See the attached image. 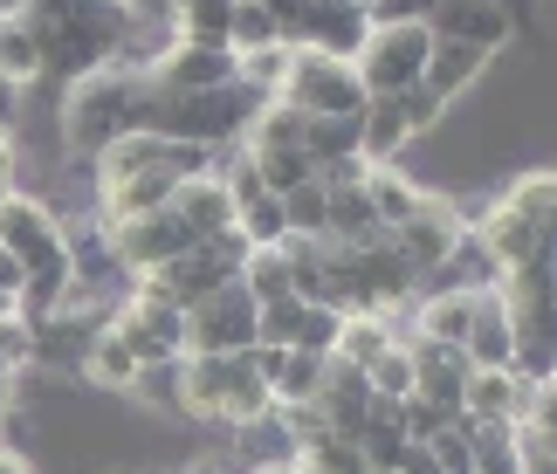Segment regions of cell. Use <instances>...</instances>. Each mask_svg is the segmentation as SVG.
Wrapping results in <instances>:
<instances>
[{"label": "cell", "instance_id": "obj_47", "mask_svg": "<svg viewBox=\"0 0 557 474\" xmlns=\"http://www.w3.org/2000/svg\"><path fill=\"white\" fill-rule=\"evenodd\" d=\"M8 310H14V303H8V296H0V316H8Z\"/></svg>", "mask_w": 557, "mask_h": 474}, {"label": "cell", "instance_id": "obj_38", "mask_svg": "<svg viewBox=\"0 0 557 474\" xmlns=\"http://www.w3.org/2000/svg\"><path fill=\"white\" fill-rule=\"evenodd\" d=\"M14 117H21V83L0 76V138H14Z\"/></svg>", "mask_w": 557, "mask_h": 474}, {"label": "cell", "instance_id": "obj_34", "mask_svg": "<svg viewBox=\"0 0 557 474\" xmlns=\"http://www.w3.org/2000/svg\"><path fill=\"white\" fill-rule=\"evenodd\" d=\"M517 467L523 474H557V426H517Z\"/></svg>", "mask_w": 557, "mask_h": 474}, {"label": "cell", "instance_id": "obj_5", "mask_svg": "<svg viewBox=\"0 0 557 474\" xmlns=\"http://www.w3.org/2000/svg\"><path fill=\"white\" fill-rule=\"evenodd\" d=\"M275 103H289V111L304 117H358L366 111V83L345 55H317V49H289V76Z\"/></svg>", "mask_w": 557, "mask_h": 474}, {"label": "cell", "instance_id": "obj_20", "mask_svg": "<svg viewBox=\"0 0 557 474\" xmlns=\"http://www.w3.org/2000/svg\"><path fill=\"white\" fill-rule=\"evenodd\" d=\"M420 192H426V186H413L399 165H372V172H366V200H372V213H379V227H385V234H393L406 213L420 207Z\"/></svg>", "mask_w": 557, "mask_h": 474}, {"label": "cell", "instance_id": "obj_4", "mask_svg": "<svg viewBox=\"0 0 557 474\" xmlns=\"http://www.w3.org/2000/svg\"><path fill=\"white\" fill-rule=\"evenodd\" d=\"M426 55H434V35H426V21H372L366 41H358V55H351L358 83H366V103H372V97L413 90L420 70H426Z\"/></svg>", "mask_w": 557, "mask_h": 474}, {"label": "cell", "instance_id": "obj_25", "mask_svg": "<svg viewBox=\"0 0 557 474\" xmlns=\"http://www.w3.org/2000/svg\"><path fill=\"white\" fill-rule=\"evenodd\" d=\"M0 76L8 83H41V49H35V35H28V21L21 14H0Z\"/></svg>", "mask_w": 557, "mask_h": 474}, {"label": "cell", "instance_id": "obj_32", "mask_svg": "<svg viewBox=\"0 0 557 474\" xmlns=\"http://www.w3.org/2000/svg\"><path fill=\"white\" fill-rule=\"evenodd\" d=\"M304 303V296H296ZM337 310H324V303H304V316H296V337H289V351H317V358H331V344H337Z\"/></svg>", "mask_w": 557, "mask_h": 474}, {"label": "cell", "instance_id": "obj_35", "mask_svg": "<svg viewBox=\"0 0 557 474\" xmlns=\"http://www.w3.org/2000/svg\"><path fill=\"white\" fill-rule=\"evenodd\" d=\"M0 358L14 364V372H28V358H35V323L28 316H0Z\"/></svg>", "mask_w": 557, "mask_h": 474}, {"label": "cell", "instance_id": "obj_42", "mask_svg": "<svg viewBox=\"0 0 557 474\" xmlns=\"http://www.w3.org/2000/svg\"><path fill=\"white\" fill-rule=\"evenodd\" d=\"M242 474H296V461H262V467H242Z\"/></svg>", "mask_w": 557, "mask_h": 474}, {"label": "cell", "instance_id": "obj_19", "mask_svg": "<svg viewBox=\"0 0 557 474\" xmlns=\"http://www.w3.org/2000/svg\"><path fill=\"white\" fill-rule=\"evenodd\" d=\"M461 420H517V372H468L461 378Z\"/></svg>", "mask_w": 557, "mask_h": 474}, {"label": "cell", "instance_id": "obj_28", "mask_svg": "<svg viewBox=\"0 0 557 474\" xmlns=\"http://www.w3.org/2000/svg\"><path fill=\"white\" fill-rule=\"evenodd\" d=\"M283 221H289V234H304V241H324V221H331V192L317 186V179H304L296 192H283Z\"/></svg>", "mask_w": 557, "mask_h": 474}, {"label": "cell", "instance_id": "obj_22", "mask_svg": "<svg viewBox=\"0 0 557 474\" xmlns=\"http://www.w3.org/2000/svg\"><path fill=\"white\" fill-rule=\"evenodd\" d=\"M173 41H221L227 49V21H234V0H173Z\"/></svg>", "mask_w": 557, "mask_h": 474}, {"label": "cell", "instance_id": "obj_29", "mask_svg": "<svg viewBox=\"0 0 557 474\" xmlns=\"http://www.w3.org/2000/svg\"><path fill=\"white\" fill-rule=\"evenodd\" d=\"M248 165H255V179H262V192H296L304 179H317V165L304 159V152H248Z\"/></svg>", "mask_w": 557, "mask_h": 474}, {"label": "cell", "instance_id": "obj_40", "mask_svg": "<svg viewBox=\"0 0 557 474\" xmlns=\"http://www.w3.org/2000/svg\"><path fill=\"white\" fill-rule=\"evenodd\" d=\"M14 192V138H0V200Z\"/></svg>", "mask_w": 557, "mask_h": 474}, {"label": "cell", "instance_id": "obj_31", "mask_svg": "<svg viewBox=\"0 0 557 474\" xmlns=\"http://www.w3.org/2000/svg\"><path fill=\"white\" fill-rule=\"evenodd\" d=\"M269 41H283V28L262 14V8H248V0H234V21H227V49L234 55H255V49H269Z\"/></svg>", "mask_w": 557, "mask_h": 474}, {"label": "cell", "instance_id": "obj_23", "mask_svg": "<svg viewBox=\"0 0 557 474\" xmlns=\"http://www.w3.org/2000/svg\"><path fill=\"white\" fill-rule=\"evenodd\" d=\"M124 392H132L138 406H152V413H165V420H186V392H180V358H173V364H138Z\"/></svg>", "mask_w": 557, "mask_h": 474}, {"label": "cell", "instance_id": "obj_14", "mask_svg": "<svg viewBox=\"0 0 557 474\" xmlns=\"http://www.w3.org/2000/svg\"><path fill=\"white\" fill-rule=\"evenodd\" d=\"M255 372H262V385H269V406L283 413V406H310L317 399L324 358L317 351H262V344H255Z\"/></svg>", "mask_w": 557, "mask_h": 474}, {"label": "cell", "instance_id": "obj_16", "mask_svg": "<svg viewBox=\"0 0 557 474\" xmlns=\"http://www.w3.org/2000/svg\"><path fill=\"white\" fill-rule=\"evenodd\" d=\"M406 358H413V392H420V399L461 406V378H468V358L455 351V344H434V337H406Z\"/></svg>", "mask_w": 557, "mask_h": 474}, {"label": "cell", "instance_id": "obj_37", "mask_svg": "<svg viewBox=\"0 0 557 474\" xmlns=\"http://www.w3.org/2000/svg\"><path fill=\"white\" fill-rule=\"evenodd\" d=\"M366 159H331V165H317V186L324 192H351V186H366Z\"/></svg>", "mask_w": 557, "mask_h": 474}, {"label": "cell", "instance_id": "obj_11", "mask_svg": "<svg viewBox=\"0 0 557 474\" xmlns=\"http://www.w3.org/2000/svg\"><path fill=\"white\" fill-rule=\"evenodd\" d=\"M186 248H200V241L180 227L173 207L138 213V221H117V227H111V254H117L124 283H132V275H145V269H159V262H173V254H186Z\"/></svg>", "mask_w": 557, "mask_h": 474}, {"label": "cell", "instance_id": "obj_12", "mask_svg": "<svg viewBox=\"0 0 557 474\" xmlns=\"http://www.w3.org/2000/svg\"><path fill=\"white\" fill-rule=\"evenodd\" d=\"M234 70H242V55L221 41H165L145 76L159 90H221V83H234Z\"/></svg>", "mask_w": 557, "mask_h": 474}, {"label": "cell", "instance_id": "obj_21", "mask_svg": "<svg viewBox=\"0 0 557 474\" xmlns=\"http://www.w3.org/2000/svg\"><path fill=\"white\" fill-rule=\"evenodd\" d=\"M132 372H138V358L124 351L111 330H97V337H90V351H83L76 385H97V392H124V385H132Z\"/></svg>", "mask_w": 557, "mask_h": 474}, {"label": "cell", "instance_id": "obj_30", "mask_svg": "<svg viewBox=\"0 0 557 474\" xmlns=\"http://www.w3.org/2000/svg\"><path fill=\"white\" fill-rule=\"evenodd\" d=\"M234 76H242L262 103H275V90H283V76H289V41H269V49L242 55V70H234Z\"/></svg>", "mask_w": 557, "mask_h": 474}, {"label": "cell", "instance_id": "obj_3", "mask_svg": "<svg viewBox=\"0 0 557 474\" xmlns=\"http://www.w3.org/2000/svg\"><path fill=\"white\" fill-rule=\"evenodd\" d=\"M180 392L186 420H221V426H255L269 420V385L255 372V351L242 358H180Z\"/></svg>", "mask_w": 557, "mask_h": 474}, {"label": "cell", "instance_id": "obj_46", "mask_svg": "<svg viewBox=\"0 0 557 474\" xmlns=\"http://www.w3.org/2000/svg\"><path fill=\"white\" fill-rule=\"evenodd\" d=\"M366 474H399V467H366Z\"/></svg>", "mask_w": 557, "mask_h": 474}, {"label": "cell", "instance_id": "obj_7", "mask_svg": "<svg viewBox=\"0 0 557 474\" xmlns=\"http://www.w3.org/2000/svg\"><path fill=\"white\" fill-rule=\"evenodd\" d=\"M468 213V234L488 248L496 269H530V262H550V241H557V221H530L523 207H509L503 192L488 207H461Z\"/></svg>", "mask_w": 557, "mask_h": 474}, {"label": "cell", "instance_id": "obj_2", "mask_svg": "<svg viewBox=\"0 0 557 474\" xmlns=\"http://www.w3.org/2000/svg\"><path fill=\"white\" fill-rule=\"evenodd\" d=\"M138 83H145V70H124V62H103V70L70 83V97H62V145H70L76 165H97L124 132H138Z\"/></svg>", "mask_w": 557, "mask_h": 474}, {"label": "cell", "instance_id": "obj_44", "mask_svg": "<svg viewBox=\"0 0 557 474\" xmlns=\"http://www.w3.org/2000/svg\"><path fill=\"white\" fill-rule=\"evenodd\" d=\"M0 392L14 399V364H8V358H0Z\"/></svg>", "mask_w": 557, "mask_h": 474}, {"label": "cell", "instance_id": "obj_8", "mask_svg": "<svg viewBox=\"0 0 557 474\" xmlns=\"http://www.w3.org/2000/svg\"><path fill=\"white\" fill-rule=\"evenodd\" d=\"M461 234H468V213L447 200V192H420V207L406 213V221L385 234V241L406 254V269H413V275H420V289H426V275H434L447 254H455Z\"/></svg>", "mask_w": 557, "mask_h": 474}, {"label": "cell", "instance_id": "obj_9", "mask_svg": "<svg viewBox=\"0 0 557 474\" xmlns=\"http://www.w3.org/2000/svg\"><path fill=\"white\" fill-rule=\"evenodd\" d=\"M103 330H111L124 351H132L138 364H173L186 358V316L173 303H152V296H124V303L103 316Z\"/></svg>", "mask_w": 557, "mask_h": 474}, {"label": "cell", "instance_id": "obj_33", "mask_svg": "<svg viewBox=\"0 0 557 474\" xmlns=\"http://www.w3.org/2000/svg\"><path fill=\"white\" fill-rule=\"evenodd\" d=\"M420 454L434 461V474H475V467H468V420L441 426L434 440H420Z\"/></svg>", "mask_w": 557, "mask_h": 474}, {"label": "cell", "instance_id": "obj_10", "mask_svg": "<svg viewBox=\"0 0 557 474\" xmlns=\"http://www.w3.org/2000/svg\"><path fill=\"white\" fill-rule=\"evenodd\" d=\"M426 35L482 49V55H503L509 41H517V14H509L503 0H434V8H426Z\"/></svg>", "mask_w": 557, "mask_h": 474}, {"label": "cell", "instance_id": "obj_43", "mask_svg": "<svg viewBox=\"0 0 557 474\" xmlns=\"http://www.w3.org/2000/svg\"><path fill=\"white\" fill-rule=\"evenodd\" d=\"M8 426H14V399L0 392V440H8Z\"/></svg>", "mask_w": 557, "mask_h": 474}, {"label": "cell", "instance_id": "obj_27", "mask_svg": "<svg viewBox=\"0 0 557 474\" xmlns=\"http://www.w3.org/2000/svg\"><path fill=\"white\" fill-rule=\"evenodd\" d=\"M366 392L372 399H413V358H406V337H393V344H385V351L366 364Z\"/></svg>", "mask_w": 557, "mask_h": 474}, {"label": "cell", "instance_id": "obj_39", "mask_svg": "<svg viewBox=\"0 0 557 474\" xmlns=\"http://www.w3.org/2000/svg\"><path fill=\"white\" fill-rule=\"evenodd\" d=\"M0 296H8V303H14V296H21V262H14L8 248H0Z\"/></svg>", "mask_w": 557, "mask_h": 474}, {"label": "cell", "instance_id": "obj_15", "mask_svg": "<svg viewBox=\"0 0 557 474\" xmlns=\"http://www.w3.org/2000/svg\"><path fill=\"white\" fill-rule=\"evenodd\" d=\"M488 62H496V55L461 49V41H434V55H426V70H420V90H426V97H441L447 111H455V103L488 76Z\"/></svg>", "mask_w": 557, "mask_h": 474}, {"label": "cell", "instance_id": "obj_36", "mask_svg": "<svg viewBox=\"0 0 557 474\" xmlns=\"http://www.w3.org/2000/svg\"><path fill=\"white\" fill-rule=\"evenodd\" d=\"M399 111H406V124H413V138H420V132H434V124L447 117V103H441V97H426L420 83H413V90H399Z\"/></svg>", "mask_w": 557, "mask_h": 474}, {"label": "cell", "instance_id": "obj_18", "mask_svg": "<svg viewBox=\"0 0 557 474\" xmlns=\"http://www.w3.org/2000/svg\"><path fill=\"white\" fill-rule=\"evenodd\" d=\"M413 145V124H406L399 97H372L358 111V159L366 165H399V152Z\"/></svg>", "mask_w": 557, "mask_h": 474}, {"label": "cell", "instance_id": "obj_6", "mask_svg": "<svg viewBox=\"0 0 557 474\" xmlns=\"http://www.w3.org/2000/svg\"><path fill=\"white\" fill-rule=\"evenodd\" d=\"M255 296L242 283H221L186 310V358H242L255 351Z\"/></svg>", "mask_w": 557, "mask_h": 474}, {"label": "cell", "instance_id": "obj_13", "mask_svg": "<svg viewBox=\"0 0 557 474\" xmlns=\"http://www.w3.org/2000/svg\"><path fill=\"white\" fill-rule=\"evenodd\" d=\"M173 213H180V227L193 234V241H221V234H234V200H227L221 165L180 179V186H173Z\"/></svg>", "mask_w": 557, "mask_h": 474}, {"label": "cell", "instance_id": "obj_26", "mask_svg": "<svg viewBox=\"0 0 557 474\" xmlns=\"http://www.w3.org/2000/svg\"><path fill=\"white\" fill-rule=\"evenodd\" d=\"M385 344H393V323H385V316H345V323H337L331 358H345V364H358V372H366Z\"/></svg>", "mask_w": 557, "mask_h": 474}, {"label": "cell", "instance_id": "obj_45", "mask_svg": "<svg viewBox=\"0 0 557 474\" xmlns=\"http://www.w3.org/2000/svg\"><path fill=\"white\" fill-rule=\"evenodd\" d=\"M337 8H351V14H372V8H379V0H337Z\"/></svg>", "mask_w": 557, "mask_h": 474}, {"label": "cell", "instance_id": "obj_1", "mask_svg": "<svg viewBox=\"0 0 557 474\" xmlns=\"http://www.w3.org/2000/svg\"><path fill=\"white\" fill-rule=\"evenodd\" d=\"M21 21L41 49V76H70V83L117 62L124 41H132V8H117V0H28Z\"/></svg>", "mask_w": 557, "mask_h": 474}, {"label": "cell", "instance_id": "obj_17", "mask_svg": "<svg viewBox=\"0 0 557 474\" xmlns=\"http://www.w3.org/2000/svg\"><path fill=\"white\" fill-rule=\"evenodd\" d=\"M372 21L366 14H351V8H337V0H310V14H304V28H296V49H317V55H358V41H366Z\"/></svg>", "mask_w": 557, "mask_h": 474}, {"label": "cell", "instance_id": "obj_41", "mask_svg": "<svg viewBox=\"0 0 557 474\" xmlns=\"http://www.w3.org/2000/svg\"><path fill=\"white\" fill-rule=\"evenodd\" d=\"M0 474H35V467H28V454H21V447L0 440Z\"/></svg>", "mask_w": 557, "mask_h": 474}, {"label": "cell", "instance_id": "obj_24", "mask_svg": "<svg viewBox=\"0 0 557 474\" xmlns=\"http://www.w3.org/2000/svg\"><path fill=\"white\" fill-rule=\"evenodd\" d=\"M248 296H255V310L262 303H283V296H296L289 289V262H283V248H248V262H242V275H234Z\"/></svg>", "mask_w": 557, "mask_h": 474}]
</instances>
